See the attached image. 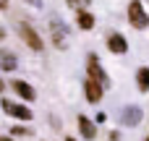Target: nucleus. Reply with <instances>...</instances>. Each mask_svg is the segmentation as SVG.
<instances>
[{
    "label": "nucleus",
    "instance_id": "nucleus-1",
    "mask_svg": "<svg viewBox=\"0 0 149 141\" xmlns=\"http://www.w3.org/2000/svg\"><path fill=\"white\" fill-rule=\"evenodd\" d=\"M128 21H131L134 29H147L149 26V13L144 10L141 0H131V5H128Z\"/></svg>",
    "mask_w": 149,
    "mask_h": 141
},
{
    "label": "nucleus",
    "instance_id": "nucleus-2",
    "mask_svg": "<svg viewBox=\"0 0 149 141\" xmlns=\"http://www.w3.org/2000/svg\"><path fill=\"white\" fill-rule=\"evenodd\" d=\"M86 71H89V76H92V78H97L105 89L110 86V78H107L105 68L100 65V58H97V55H89V58H86Z\"/></svg>",
    "mask_w": 149,
    "mask_h": 141
},
{
    "label": "nucleus",
    "instance_id": "nucleus-3",
    "mask_svg": "<svg viewBox=\"0 0 149 141\" xmlns=\"http://www.w3.org/2000/svg\"><path fill=\"white\" fill-rule=\"evenodd\" d=\"M3 110H5V115L18 118V120H31L34 118V113L26 105H18V102H10V99H3Z\"/></svg>",
    "mask_w": 149,
    "mask_h": 141
},
{
    "label": "nucleus",
    "instance_id": "nucleus-4",
    "mask_svg": "<svg viewBox=\"0 0 149 141\" xmlns=\"http://www.w3.org/2000/svg\"><path fill=\"white\" fill-rule=\"evenodd\" d=\"M18 34L24 37V42H26V44H29V47H31L34 52H39V50L45 47L42 37H39V34H37V31H34V29L29 26V24H18Z\"/></svg>",
    "mask_w": 149,
    "mask_h": 141
},
{
    "label": "nucleus",
    "instance_id": "nucleus-5",
    "mask_svg": "<svg viewBox=\"0 0 149 141\" xmlns=\"http://www.w3.org/2000/svg\"><path fill=\"white\" fill-rule=\"evenodd\" d=\"M102 84L97 81V78H92V76H86V81H84V94H86V99L92 102V105H97L100 99H102Z\"/></svg>",
    "mask_w": 149,
    "mask_h": 141
},
{
    "label": "nucleus",
    "instance_id": "nucleus-6",
    "mask_svg": "<svg viewBox=\"0 0 149 141\" xmlns=\"http://www.w3.org/2000/svg\"><path fill=\"white\" fill-rule=\"evenodd\" d=\"M10 89H13V92H16L21 99H26V102H31V99L37 97V92H34V89H31L26 81H10Z\"/></svg>",
    "mask_w": 149,
    "mask_h": 141
},
{
    "label": "nucleus",
    "instance_id": "nucleus-7",
    "mask_svg": "<svg viewBox=\"0 0 149 141\" xmlns=\"http://www.w3.org/2000/svg\"><path fill=\"white\" fill-rule=\"evenodd\" d=\"M107 47H110V52H115V55H123V52H128V42H126V37H120V34H110V39H107Z\"/></svg>",
    "mask_w": 149,
    "mask_h": 141
},
{
    "label": "nucleus",
    "instance_id": "nucleus-8",
    "mask_svg": "<svg viewBox=\"0 0 149 141\" xmlns=\"http://www.w3.org/2000/svg\"><path fill=\"white\" fill-rule=\"evenodd\" d=\"M79 131H81L84 139H94V136H97V128H94V123H92L86 115H79Z\"/></svg>",
    "mask_w": 149,
    "mask_h": 141
},
{
    "label": "nucleus",
    "instance_id": "nucleus-9",
    "mask_svg": "<svg viewBox=\"0 0 149 141\" xmlns=\"http://www.w3.org/2000/svg\"><path fill=\"white\" fill-rule=\"evenodd\" d=\"M123 123H126V126H139V123H141V110H139V107L123 110Z\"/></svg>",
    "mask_w": 149,
    "mask_h": 141
},
{
    "label": "nucleus",
    "instance_id": "nucleus-10",
    "mask_svg": "<svg viewBox=\"0 0 149 141\" xmlns=\"http://www.w3.org/2000/svg\"><path fill=\"white\" fill-rule=\"evenodd\" d=\"M76 24H79L84 31H89V29H94V16H92L89 10H79V18H76Z\"/></svg>",
    "mask_w": 149,
    "mask_h": 141
},
{
    "label": "nucleus",
    "instance_id": "nucleus-11",
    "mask_svg": "<svg viewBox=\"0 0 149 141\" xmlns=\"http://www.w3.org/2000/svg\"><path fill=\"white\" fill-rule=\"evenodd\" d=\"M136 86H139V92H149V68H139L136 71Z\"/></svg>",
    "mask_w": 149,
    "mask_h": 141
},
{
    "label": "nucleus",
    "instance_id": "nucleus-12",
    "mask_svg": "<svg viewBox=\"0 0 149 141\" xmlns=\"http://www.w3.org/2000/svg\"><path fill=\"white\" fill-rule=\"evenodd\" d=\"M3 68H5V71H13V68H16V58H13L10 52H3Z\"/></svg>",
    "mask_w": 149,
    "mask_h": 141
},
{
    "label": "nucleus",
    "instance_id": "nucleus-13",
    "mask_svg": "<svg viewBox=\"0 0 149 141\" xmlns=\"http://www.w3.org/2000/svg\"><path fill=\"white\" fill-rule=\"evenodd\" d=\"M89 3H92V0H68V5H71V8H76V10H84Z\"/></svg>",
    "mask_w": 149,
    "mask_h": 141
},
{
    "label": "nucleus",
    "instance_id": "nucleus-14",
    "mask_svg": "<svg viewBox=\"0 0 149 141\" xmlns=\"http://www.w3.org/2000/svg\"><path fill=\"white\" fill-rule=\"evenodd\" d=\"M26 133H29V128H21V126L13 128V136H26Z\"/></svg>",
    "mask_w": 149,
    "mask_h": 141
},
{
    "label": "nucleus",
    "instance_id": "nucleus-15",
    "mask_svg": "<svg viewBox=\"0 0 149 141\" xmlns=\"http://www.w3.org/2000/svg\"><path fill=\"white\" fill-rule=\"evenodd\" d=\"M29 5H34V8H42V0H26Z\"/></svg>",
    "mask_w": 149,
    "mask_h": 141
},
{
    "label": "nucleus",
    "instance_id": "nucleus-16",
    "mask_svg": "<svg viewBox=\"0 0 149 141\" xmlns=\"http://www.w3.org/2000/svg\"><path fill=\"white\" fill-rule=\"evenodd\" d=\"M0 141H13V139H10V136H3V139H0Z\"/></svg>",
    "mask_w": 149,
    "mask_h": 141
},
{
    "label": "nucleus",
    "instance_id": "nucleus-17",
    "mask_svg": "<svg viewBox=\"0 0 149 141\" xmlns=\"http://www.w3.org/2000/svg\"><path fill=\"white\" fill-rule=\"evenodd\" d=\"M65 141H76V139H73V136H68V139H65Z\"/></svg>",
    "mask_w": 149,
    "mask_h": 141
},
{
    "label": "nucleus",
    "instance_id": "nucleus-18",
    "mask_svg": "<svg viewBox=\"0 0 149 141\" xmlns=\"http://www.w3.org/2000/svg\"><path fill=\"white\" fill-rule=\"evenodd\" d=\"M147 141H149V139H147Z\"/></svg>",
    "mask_w": 149,
    "mask_h": 141
}]
</instances>
